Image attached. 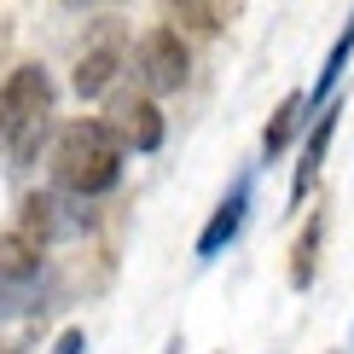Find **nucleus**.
I'll return each instance as SVG.
<instances>
[{"mask_svg": "<svg viewBox=\"0 0 354 354\" xmlns=\"http://www.w3.org/2000/svg\"><path fill=\"white\" fill-rule=\"evenodd\" d=\"M53 122V76L41 64H18L0 82V157L29 169L41 157V134Z\"/></svg>", "mask_w": 354, "mask_h": 354, "instance_id": "f257e3e1", "label": "nucleus"}, {"mask_svg": "<svg viewBox=\"0 0 354 354\" xmlns=\"http://www.w3.org/2000/svg\"><path fill=\"white\" fill-rule=\"evenodd\" d=\"M122 145L105 122H70L64 134L53 145V180L70 192V198H99V192H111L122 180Z\"/></svg>", "mask_w": 354, "mask_h": 354, "instance_id": "f03ea898", "label": "nucleus"}, {"mask_svg": "<svg viewBox=\"0 0 354 354\" xmlns=\"http://www.w3.org/2000/svg\"><path fill=\"white\" fill-rule=\"evenodd\" d=\"M192 76V53H186V35L180 29H151V35H140V47H134V82H140V93H180Z\"/></svg>", "mask_w": 354, "mask_h": 354, "instance_id": "7ed1b4c3", "label": "nucleus"}, {"mask_svg": "<svg viewBox=\"0 0 354 354\" xmlns=\"http://www.w3.org/2000/svg\"><path fill=\"white\" fill-rule=\"evenodd\" d=\"M122 58H128V29L122 18H105L93 29V41L76 53V70H70V87H76L82 99H99V93H111V82H116V70H122Z\"/></svg>", "mask_w": 354, "mask_h": 354, "instance_id": "20e7f679", "label": "nucleus"}, {"mask_svg": "<svg viewBox=\"0 0 354 354\" xmlns=\"http://www.w3.org/2000/svg\"><path fill=\"white\" fill-rule=\"evenodd\" d=\"M105 128L116 134L122 151H157V145H163V116H157L151 93H111Z\"/></svg>", "mask_w": 354, "mask_h": 354, "instance_id": "39448f33", "label": "nucleus"}, {"mask_svg": "<svg viewBox=\"0 0 354 354\" xmlns=\"http://www.w3.org/2000/svg\"><path fill=\"white\" fill-rule=\"evenodd\" d=\"M250 192H256V180H250V174H239V180H232V192L215 203L209 227L198 232V261H215L221 250H227V244L244 232V215H250Z\"/></svg>", "mask_w": 354, "mask_h": 354, "instance_id": "423d86ee", "label": "nucleus"}, {"mask_svg": "<svg viewBox=\"0 0 354 354\" xmlns=\"http://www.w3.org/2000/svg\"><path fill=\"white\" fill-rule=\"evenodd\" d=\"M337 116H343V99H331V105L314 116V128H308V145H302V163H297V180H290V203H302L308 192H314L319 169H326V151H331V134H337Z\"/></svg>", "mask_w": 354, "mask_h": 354, "instance_id": "0eeeda50", "label": "nucleus"}, {"mask_svg": "<svg viewBox=\"0 0 354 354\" xmlns=\"http://www.w3.org/2000/svg\"><path fill=\"white\" fill-rule=\"evenodd\" d=\"M348 58H354V18L343 24V35L331 41V53H326V70H319V82H314V87L302 93V111H308V116H319V111H326L331 99H337V82H343Z\"/></svg>", "mask_w": 354, "mask_h": 354, "instance_id": "6e6552de", "label": "nucleus"}, {"mask_svg": "<svg viewBox=\"0 0 354 354\" xmlns=\"http://www.w3.org/2000/svg\"><path fill=\"white\" fill-rule=\"evenodd\" d=\"M169 29H192V35H221L232 18V0H163Z\"/></svg>", "mask_w": 354, "mask_h": 354, "instance_id": "1a4fd4ad", "label": "nucleus"}, {"mask_svg": "<svg viewBox=\"0 0 354 354\" xmlns=\"http://www.w3.org/2000/svg\"><path fill=\"white\" fill-rule=\"evenodd\" d=\"M319 250H326V215H314L302 227V239H297V261H290V285L308 290L314 285V273H319Z\"/></svg>", "mask_w": 354, "mask_h": 354, "instance_id": "9d476101", "label": "nucleus"}, {"mask_svg": "<svg viewBox=\"0 0 354 354\" xmlns=\"http://www.w3.org/2000/svg\"><path fill=\"white\" fill-rule=\"evenodd\" d=\"M297 122H302V93H285V105L273 111L268 134H261V157H268V163H273V157H279V151L290 145V134H297Z\"/></svg>", "mask_w": 354, "mask_h": 354, "instance_id": "9b49d317", "label": "nucleus"}, {"mask_svg": "<svg viewBox=\"0 0 354 354\" xmlns=\"http://www.w3.org/2000/svg\"><path fill=\"white\" fill-rule=\"evenodd\" d=\"M53 354H87V331H58V343H53Z\"/></svg>", "mask_w": 354, "mask_h": 354, "instance_id": "f8f14e48", "label": "nucleus"}, {"mask_svg": "<svg viewBox=\"0 0 354 354\" xmlns=\"http://www.w3.org/2000/svg\"><path fill=\"white\" fill-rule=\"evenodd\" d=\"M58 6H70V12H87V6H111V0H58Z\"/></svg>", "mask_w": 354, "mask_h": 354, "instance_id": "ddd939ff", "label": "nucleus"}, {"mask_svg": "<svg viewBox=\"0 0 354 354\" xmlns=\"http://www.w3.org/2000/svg\"><path fill=\"white\" fill-rule=\"evenodd\" d=\"M0 354H6V348H0Z\"/></svg>", "mask_w": 354, "mask_h": 354, "instance_id": "4468645a", "label": "nucleus"}]
</instances>
